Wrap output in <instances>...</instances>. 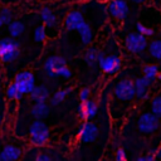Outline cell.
I'll use <instances>...</instances> for the list:
<instances>
[{
	"mask_svg": "<svg viewBox=\"0 0 161 161\" xmlns=\"http://www.w3.org/2000/svg\"><path fill=\"white\" fill-rule=\"evenodd\" d=\"M155 157L161 160V146H160V147L156 150V152H155Z\"/></svg>",
	"mask_w": 161,
	"mask_h": 161,
	"instance_id": "34",
	"label": "cell"
},
{
	"mask_svg": "<svg viewBox=\"0 0 161 161\" xmlns=\"http://www.w3.org/2000/svg\"><path fill=\"white\" fill-rule=\"evenodd\" d=\"M30 113L34 118L43 119L49 114V106L47 104V102H34Z\"/></svg>",
	"mask_w": 161,
	"mask_h": 161,
	"instance_id": "18",
	"label": "cell"
},
{
	"mask_svg": "<svg viewBox=\"0 0 161 161\" xmlns=\"http://www.w3.org/2000/svg\"><path fill=\"white\" fill-rule=\"evenodd\" d=\"M148 53L152 58L157 59V60H161V39H155L152 40L148 45Z\"/></svg>",
	"mask_w": 161,
	"mask_h": 161,
	"instance_id": "21",
	"label": "cell"
},
{
	"mask_svg": "<svg viewBox=\"0 0 161 161\" xmlns=\"http://www.w3.org/2000/svg\"><path fill=\"white\" fill-rule=\"evenodd\" d=\"M151 112L161 118V96H157L151 102Z\"/></svg>",
	"mask_w": 161,
	"mask_h": 161,
	"instance_id": "26",
	"label": "cell"
},
{
	"mask_svg": "<svg viewBox=\"0 0 161 161\" xmlns=\"http://www.w3.org/2000/svg\"><path fill=\"white\" fill-rule=\"evenodd\" d=\"M78 137L83 143H91L93 141H96V138L98 137V127L94 122L91 121H86L79 131H78Z\"/></svg>",
	"mask_w": 161,
	"mask_h": 161,
	"instance_id": "10",
	"label": "cell"
},
{
	"mask_svg": "<svg viewBox=\"0 0 161 161\" xmlns=\"http://www.w3.org/2000/svg\"><path fill=\"white\" fill-rule=\"evenodd\" d=\"M82 23H84V18H83L82 13L77 11V10L68 13L64 19V26L67 28V30H77Z\"/></svg>",
	"mask_w": 161,
	"mask_h": 161,
	"instance_id": "14",
	"label": "cell"
},
{
	"mask_svg": "<svg viewBox=\"0 0 161 161\" xmlns=\"http://www.w3.org/2000/svg\"><path fill=\"white\" fill-rule=\"evenodd\" d=\"M79 101L80 102H84V101H87V99H89V97H91V89L89 88H82L80 91H79Z\"/></svg>",
	"mask_w": 161,
	"mask_h": 161,
	"instance_id": "29",
	"label": "cell"
},
{
	"mask_svg": "<svg viewBox=\"0 0 161 161\" xmlns=\"http://www.w3.org/2000/svg\"><path fill=\"white\" fill-rule=\"evenodd\" d=\"M97 111H98L97 103L94 101H91V99L80 102V104L78 106V116L84 121L92 119L97 114Z\"/></svg>",
	"mask_w": 161,
	"mask_h": 161,
	"instance_id": "11",
	"label": "cell"
},
{
	"mask_svg": "<svg viewBox=\"0 0 161 161\" xmlns=\"http://www.w3.org/2000/svg\"><path fill=\"white\" fill-rule=\"evenodd\" d=\"M77 31H78V34H79V38H80L83 45H89V44L92 43V40H93V30H92V28H91L86 21L82 23V24L78 26Z\"/></svg>",
	"mask_w": 161,
	"mask_h": 161,
	"instance_id": "17",
	"label": "cell"
},
{
	"mask_svg": "<svg viewBox=\"0 0 161 161\" xmlns=\"http://www.w3.org/2000/svg\"><path fill=\"white\" fill-rule=\"evenodd\" d=\"M132 3H135V4H142V3H145L146 0H131Z\"/></svg>",
	"mask_w": 161,
	"mask_h": 161,
	"instance_id": "35",
	"label": "cell"
},
{
	"mask_svg": "<svg viewBox=\"0 0 161 161\" xmlns=\"http://www.w3.org/2000/svg\"><path fill=\"white\" fill-rule=\"evenodd\" d=\"M135 91H136V97L140 99H145L148 96V88L153 83V80L143 77H138L137 79H135Z\"/></svg>",
	"mask_w": 161,
	"mask_h": 161,
	"instance_id": "12",
	"label": "cell"
},
{
	"mask_svg": "<svg viewBox=\"0 0 161 161\" xmlns=\"http://www.w3.org/2000/svg\"><path fill=\"white\" fill-rule=\"evenodd\" d=\"M69 92H70V88H64V89L57 91V92L52 96V98H50V104H52V106H58V104H60V103L65 99V97L68 96Z\"/></svg>",
	"mask_w": 161,
	"mask_h": 161,
	"instance_id": "24",
	"label": "cell"
},
{
	"mask_svg": "<svg viewBox=\"0 0 161 161\" xmlns=\"http://www.w3.org/2000/svg\"><path fill=\"white\" fill-rule=\"evenodd\" d=\"M8 30H9V34L11 38H18L24 33L25 25L20 20H13L11 23L8 24Z\"/></svg>",
	"mask_w": 161,
	"mask_h": 161,
	"instance_id": "20",
	"label": "cell"
},
{
	"mask_svg": "<svg viewBox=\"0 0 161 161\" xmlns=\"http://www.w3.org/2000/svg\"><path fill=\"white\" fill-rule=\"evenodd\" d=\"M142 72H143V75L146 78H148L151 80H155V79H157V75L160 73V68L156 64H146L142 68Z\"/></svg>",
	"mask_w": 161,
	"mask_h": 161,
	"instance_id": "22",
	"label": "cell"
},
{
	"mask_svg": "<svg viewBox=\"0 0 161 161\" xmlns=\"http://www.w3.org/2000/svg\"><path fill=\"white\" fill-rule=\"evenodd\" d=\"M113 96L122 102H130L136 97L135 83L131 79H121L113 88Z\"/></svg>",
	"mask_w": 161,
	"mask_h": 161,
	"instance_id": "3",
	"label": "cell"
},
{
	"mask_svg": "<svg viewBox=\"0 0 161 161\" xmlns=\"http://www.w3.org/2000/svg\"><path fill=\"white\" fill-rule=\"evenodd\" d=\"M157 79L161 82V70H160V73H158V75H157Z\"/></svg>",
	"mask_w": 161,
	"mask_h": 161,
	"instance_id": "36",
	"label": "cell"
},
{
	"mask_svg": "<svg viewBox=\"0 0 161 161\" xmlns=\"http://www.w3.org/2000/svg\"><path fill=\"white\" fill-rule=\"evenodd\" d=\"M29 96L33 102H47L49 99V89L44 86H35Z\"/></svg>",
	"mask_w": 161,
	"mask_h": 161,
	"instance_id": "16",
	"label": "cell"
},
{
	"mask_svg": "<svg viewBox=\"0 0 161 161\" xmlns=\"http://www.w3.org/2000/svg\"><path fill=\"white\" fill-rule=\"evenodd\" d=\"M125 45L126 49L133 54H142L143 50L147 48V36L140 34L138 31L136 33H130L125 38Z\"/></svg>",
	"mask_w": 161,
	"mask_h": 161,
	"instance_id": "4",
	"label": "cell"
},
{
	"mask_svg": "<svg viewBox=\"0 0 161 161\" xmlns=\"http://www.w3.org/2000/svg\"><path fill=\"white\" fill-rule=\"evenodd\" d=\"M20 55V44L15 38L0 39V59L4 63H13Z\"/></svg>",
	"mask_w": 161,
	"mask_h": 161,
	"instance_id": "2",
	"label": "cell"
},
{
	"mask_svg": "<svg viewBox=\"0 0 161 161\" xmlns=\"http://www.w3.org/2000/svg\"><path fill=\"white\" fill-rule=\"evenodd\" d=\"M121 65H122V60L118 55H116V54L104 55L101 53L99 59H98V67L101 68V70L103 73L113 75V74L119 72Z\"/></svg>",
	"mask_w": 161,
	"mask_h": 161,
	"instance_id": "5",
	"label": "cell"
},
{
	"mask_svg": "<svg viewBox=\"0 0 161 161\" xmlns=\"http://www.w3.org/2000/svg\"><path fill=\"white\" fill-rule=\"evenodd\" d=\"M65 65H67V62H65V59L63 57H60V55H50L44 62V72L50 78L59 77V73H60L62 68L65 67Z\"/></svg>",
	"mask_w": 161,
	"mask_h": 161,
	"instance_id": "8",
	"label": "cell"
},
{
	"mask_svg": "<svg viewBox=\"0 0 161 161\" xmlns=\"http://www.w3.org/2000/svg\"><path fill=\"white\" fill-rule=\"evenodd\" d=\"M0 161H1V157H0Z\"/></svg>",
	"mask_w": 161,
	"mask_h": 161,
	"instance_id": "39",
	"label": "cell"
},
{
	"mask_svg": "<svg viewBox=\"0 0 161 161\" xmlns=\"http://www.w3.org/2000/svg\"><path fill=\"white\" fill-rule=\"evenodd\" d=\"M4 25V23H3V20H1V18H0V26H3Z\"/></svg>",
	"mask_w": 161,
	"mask_h": 161,
	"instance_id": "37",
	"label": "cell"
},
{
	"mask_svg": "<svg viewBox=\"0 0 161 161\" xmlns=\"http://www.w3.org/2000/svg\"><path fill=\"white\" fill-rule=\"evenodd\" d=\"M29 135H30V143L35 147H43L47 145L49 140V128L45 125L44 121L35 118L33 123L29 127Z\"/></svg>",
	"mask_w": 161,
	"mask_h": 161,
	"instance_id": "1",
	"label": "cell"
},
{
	"mask_svg": "<svg viewBox=\"0 0 161 161\" xmlns=\"http://www.w3.org/2000/svg\"><path fill=\"white\" fill-rule=\"evenodd\" d=\"M50 160H52V157L44 152H40L35 156V161H50Z\"/></svg>",
	"mask_w": 161,
	"mask_h": 161,
	"instance_id": "32",
	"label": "cell"
},
{
	"mask_svg": "<svg viewBox=\"0 0 161 161\" xmlns=\"http://www.w3.org/2000/svg\"><path fill=\"white\" fill-rule=\"evenodd\" d=\"M128 4L126 0H111L107 5V11L108 14L117 19V20H123L128 15Z\"/></svg>",
	"mask_w": 161,
	"mask_h": 161,
	"instance_id": "9",
	"label": "cell"
},
{
	"mask_svg": "<svg viewBox=\"0 0 161 161\" xmlns=\"http://www.w3.org/2000/svg\"><path fill=\"white\" fill-rule=\"evenodd\" d=\"M101 52L97 48H88L83 55L84 62L88 64L89 68H94L96 65H98V59H99Z\"/></svg>",
	"mask_w": 161,
	"mask_h": 161,
	"instance_id": "19",
	"label": "cell"
},
{
	"mask_svg": "<svg viewBox=\"0 0 161 161\" xmlns=\"http://www.w3.org/2000/svg\"><path fill=\"white\" fill-rule=\"evenodd\" d=\"M14 83L23 94H29L35 87V77L30 70H21L15 75Z\"/></svg>",
	"mask_w": 161,
	"mask_h": 161,
	"instance_id": "7",
	"label": "cell"
},
{
	"mask_svg": "<svg viewBox=\"0 0 161 161\" xmlns=\"http://www.w3.org/2000/svg\"><path fill=\"white\" fill-rule=\"evenodd\" d=\"M155 158H156V157H155V155L148 153V155H143V156L137 157V161H153Z\"/></svg>",
	"mask_w": 161,
	"mask_h": 161,
	"instance_id": "33",
	"label": "cell"
},
{
	"mask_svg": "<svg viewBox=\"0 0 161 161\" xmlns=\"http://www.w3.org/2000/svg\"><path fill=\"white\" fill-rule=\"evenodd\" d=\"M39 16H40V19H42L43 24H44L47 28H49V29L55 28V26H57V24H58V20H57V16H55L54 11H53L50 8H48V6L42 8Z\"/></svg>",
	"mask_w": 161,
	"mask_h": 161,
	"instance_id": "15",
	"label": "cell"
},
{
	"mask_svg": "<svg viewBox=\"0 0 161 161\" xmlns=\"http://www.w3.org/2000/svg\"><path fill=\"white\" fill-rule=\"evenodd\" d=\"M0 18L4 24H9L13 21V11L9 8H3L0 10Z\"/></svg>",
	"mask_w": 161,
	"mask_h": 161,
	"instance_id": "28",
	"label": "cell"
},
{
	"mask_svg": "<svg viewBox=\"0 0 161 161\" xmlns=\"http://www.w3.org/2000/svg\"><path fill=\"white\" fill-rule=\"evenodd\" d=\"M136 30H137L140 34L145 35V36H152V35L155 34V30H153L152 28L146 26V25L142 24V23H137V24H136Z\"/></svg>",
	"mask_w": 161,
	"mask_h": 161,
	"instance_id": "27",
	"label": "cell"
},
{
	"mask_svg": "<svg viewBox=\"0 0 161 161\" xmlns=\"http://www.w3.org/2000/svg\"><path fill=\"white\" fill-rule=\"evenodd\" d=\"M0 123H1V114H0Z\"/></svg>",
	"mask_w": 161,
	"mask_h": 161,
	"instance_id": "38",
	"label": "cell"
},
{
	"mask_svg": "<svg viewBox=\"0 0 161 161\" xmlns=\"http://www.w3.org/2000/svg\"><path fill=\"white\" fill-rule=\"evenodd\" d=\"M23 96L24 94L18 89V87H16V84L14 82L8 86V88H6V97L10 101H20Z\"/></svg>",
	"mask_w": 161,
	"mask_h": 161,
	"instance_id": "23",
	"label": "cell"
},
{
	"mask_svg": "<svg viewBox=\"0 0 161 161\" xmlns=\"http://www.w3.org/2000/svg\"><path fill=\"white\" fill-rule=\"evenodd\" d=\"M114 158H116L117 161H125V160L127 158V156H126V152H125V150H123V148H118V150L116 151Z\"/></svg>",
	"mask_w": 161,
	"mask_h": 161,
	"instance_id": "30",
	"label": "cell"
},
{
	"mask_svg": "<svg viewBox=\"0 0 161 161\" xmlns=\"http://www.w3.org/2000/svg\"><path fill=\"white\" fill-rule=\"evenodd\" d=\"M21 148L15 145H5L0 151L1 161H15L21 157Z\"/></svg>",
	"mask_w": 161,
	"mask_h": 161,
	"instance_id": "13",
	"label": "cell"
},
{
	"mask_svg": "<svg viewBox=\"0 0 161 161\" xmlns=\"http://www.w3.org/2000/svg\"><path fill=\"white\" fill-rule=\"evenodd\" d=\"M160 118L153 114L152 112H146V113H142L140 117H138V121H137V127L140 130V132L142 133H153L155 131H157V128L160 127Z\"/></svg>",
	"mask_w": 161,
	"mask_h": 161,
	"instance_id": "6",
	"label": "cell"
},
{
	"mask_svg": "<svg viewBox=\"0 0 161 161\" xmlns=\"http://www.w3.org/2000/svg\"><path fill=\"white\" fill-rule=\"evenodd\" d=\"M34 40L36 43H43L45 39H47V26L43 24V25H39L34 29Z\"/></svg>",
	"mask_w": 161,
	"mask_h": 161,
	"instance_id": "25",
	"label": "cell"
},
{
	"mask_svg": "<svg viewBox=\"0 0 161 161\" xmlns=\"http://www.w3.org/2000/svg\"><path fill=\"white\" fill-rule=\"evenodd\" d=\"M59 77H63V78H70V77H72V70L65 65V67L62 68V70H60V73H59Z\"/></svg>",
	"mask_w": 161,
	"mask_h": 161,
	"instance_id": "31",
	"label": "cell"
}]
</instances>
